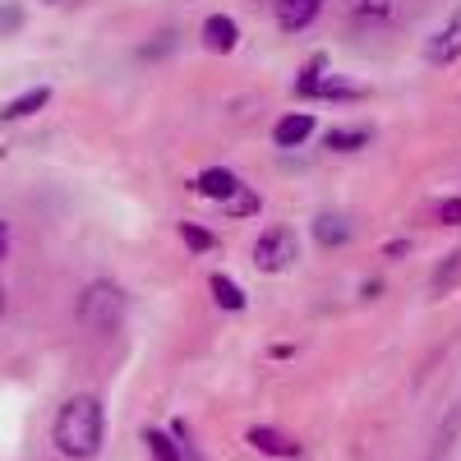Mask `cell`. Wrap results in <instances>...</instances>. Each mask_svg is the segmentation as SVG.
Masks as SVG:
<instances>
[{
    "label": "cell",
    "instance_id": "obj_1",
    "mask_svg": "<svg viewBox=\"0 0 461 461\" xmlns=\"http://www.w3.org/2000/svg\"><path fill=\"white\" fill-rule=\"evenodd\" d=\"M51 443L69 461H93L106 443V406L97 393H74L51 420Z\"/></svg>",
    "mask_w": 461,
    "mask_h": 461
},
{
    "label": "cell",
    "instance_id": "obj_2",
    "mask_svg": "<svg viewBox=\"0 0 461 461\" xmlns=\"http://www.w3.org/2000/svg\"><path fill=\"white\" fill-rule=\"evenodd\" d=\"M74 319H79L84 332L93 337H115L130 319V295L115 286L111 277H97L79 291V304H74Z\"/></svg>",
    "mask_w": 461,
    "mask_h": 461
},
{
    "label": "cell",
    "instance_id": "obj_3",
    "mask_svg": "<svg viewBox=\"0 0 461 461\" xmlns=\"http://www.w3.org/2000/svg\"><path fill=\"white\" fill-rule=\"evenodd\" d=\"M300 258V236H295V226H267L258 230V240H254V267L267 277H277L286 273V267H295Z\"/></svg>",
    "mask_w": 461,
    "mask_h": 461
},
{
    "label": "cell",
    "instance_id": "obj_4",
    "mask_svg": "<svg viewBox=\"0 0 461 461\" xmlns=\"http://www.w3.org/2000/svg\"><path fill=\"white\" fill-rule=\"evenodd\" d=\"M245 443L258 452V456H277V461H300L304 456V443H295L291 434L273 429V425H249L245 429Z\"/></svg>",
    "mask_w": 461,
    "mask_h": 461
},
{
    "label": "cell",
    "instance_id": "obj_5",
    "mask_svg": "<svg viewBox=\"0 0 461 461\" xmlns=\"http://www.w3.org/2000/svg\"><path fill=\"white\" fill-rule=\"evenodd\" d=\"M51 106V84H32L23 93H14L10 102H0V125H14V121H28V115L47 111Z\"/></svg>",
    "mask_w": 461,
    "mask_h": 461
},
{
    "label": "cell",
    "instance_id": "obj_6",
    "mask_svg": "<svg viewBox=\"0 0 461 461\" xmlns=\"http://www.w3.org/2000/svg\"><path fill=\"white\" fill-rule=\"evenodd\" d=\"M323 5L328 0H273V14H277V28L295 37V32H304L323 14Z\"/></svg>",
    "mask_w": 461,
    "mask_h": 461
},
{
    "label": "cell",
    "instance_id": "obj_7",
    "mask_svg": "<svg viewBox=\"0 0 461 461\" xmlns=\"http://www.w3.org/2000/svg\"><path fill=\"white\" fill-rule=\"evenodd\" d=\"M199 37H203V47L212 56H230V51L240 47V23L230 19V14H208L203 28H199Z\"/></svg>",
    "mask_w": 461,
    "mask_h": 461
},
{
    "label": "cell",
    "instance_id": "obj_8",
    "mask_svg": "<svg viewBox=\"0 0 461 461\" xmlns=\"http://www.w3.org/2000/svg\"><path fill=\"white\" fill-rule=\"evenodd\" d=\"M240 185H245V180L230 171V167H203V171L194 176V194H203V199H212V203H226Z\"/></svg>",
    "mask_w": 461,
    "mask_h": 461
},
{
    "label": "cell",
    "instance_id": "obj_9",
    "mask_svg": "<svg viewBox=\"0 0 461 461\" xmlns=\"http://www.w3.org/2000/svg\"><path fill=\"white\" fill-rule=\"evenodd\" d=\"M456 56H461V10L425 42V60H429V65H452Z\"/></svg>",
    "mask_w": 461,
    "mask_h": 461
},
{
    "label": "cell",
    "instance_id": "obj_10",
    "mask_svg": "<svg viewBox=\"0 0 461 461\" xmlns=\"http://www.w3.org/2000/svg\"><path fill=\"white\" fill-rule=\"evenodd\" d=\"M319 121H314V111H286L282 121L273 125V143L277 148H300L304 139H314Z\"/></svg>",
    "mask_w": 461,
    "mask_h": 461
},
{
    "label": "cell",
    "instance_id": "obj_11",
    "mask_svg": "<svg viewBox=\"0 0 461 461\" xmlns=\"http://www.w3.org/2000/svg\"><path fill=\"white\" fill-rule=\"evenodd\" d=\"M208 291H212V304H217V310H226V314H240L245 304H249L245 286L230 277V273H212V277H208Z\"/></svg>",
    "mask_w": 461,
    "mask_h": 461
},
{
    "label": "cell",
    "instance_id": "obj_12",
    "mask_svg": "<svg viewBox=\"0 0 461 461\" xmlns=\"http://www.w3.org/2000/svg\"><path fill=\"white\" fill-rule=\"evenodd\" d=\"M314 240L323 249H341L346 240H351V221H346L341 212H319L314 217Z\"/></svg>",
    "mask_w": 461,
    "mask_h": 461
},
{
    "label": "cell",
    "instance_id": "obj_13",
    "mask_svg": "<svg viewBox=\"0 0 461 461\" xmlns=\"http://www.w3.org/2000/svg\"><path fill=\"white\" fill-rule=\"evenodd\" d=\"M323 148L328 152H360V148H369V130L365 125H332V130H323Z\"/></svg>",
    "mask_w": 461,
    "mask_h": 461
},
{
    "label": "cell",
    "instance_id": "obj_14",
    "mask_svg": "<svg viewBox=\"0 0 461 461\" xmlns=\"http://www.w3.org/2000/svg\"><path fill=\"white\" fill-rule=\"evenodd\" d=\"M258 212H263V199H258V189H249V185H240L236 194L221 203V217H230V221H245V217H258Z\"/></svg>",
    "mask_w": 461,
    "mask_h": 461
},
{
    "label": "cell",
    "instance_id": "obj_15",
    "mask_svg": "<svg viewBox=\"0 0 461 461\" xmlns=\"http://www.w3.org/2000/svg\"><path fill=\"white\" fill-rule=\"evenodd\" d=\"M341 10L356 23H383L393 14V0H341Z\"/></svg>",
    "mask_w": 461,
    "mask_h": 461
},
{
    "label": "cell",
    "instance_id": "obj_16",
    "mask_svg": "<svg viewBox=\"0 0 461 461\" xmlns=\"http://www.w3.org/2000/svg\"><path fill=\"white\" fill-rule=\"evenodd\" d=\"M314 97H323V102H360V97H365V88L346 84L341 74H323L319 88H314Z\"/></svg>",
    "mask_w": 461,
    "mask_h": 461
},
{
    "label": "cell",
    "instance_id": "obj_17",
    "mask_svg": "<svg viewBox=\"0 0 461 461\" xmlns=\"http://www.w3.org/2000/svg\"><path fill=\"white\" fill-rule=\"evenodd\" d=\"M143 447L152 452V461H189L167 429H143Z\"/></svg>",
    "mask_w": 461,
    "mask_h": 461
},
{
    "label": "cell",
    "instance_id": "obj_18",
    "mask_svg": "<svg viewBox=\"0 0 461 461\" xmlns=\"http://www.w3.org/2000/svg\"><path fill=\"white\" fill-rule=\"evenodd\" d=\"M323 74H328V56H310V65L295 74V97H314V88H319Z\"/></svg>",
    "mask_w": 461,
    "mask_h": 461
},
{
    "label": "cell",
    "instance_id": "obj_19",
    "mask_svg": "<svg viewBox=\"0 0 461 461\" xmlns=\"http://www.w3.org/2000/svg\"><path fill=\"white\" fill-rule=\"evenodd\" d=\"M23 23H28V10L19 5V0H0V42H5V37H19Z\"/></svg>",
    "mask_w": 461,
    "mask_h": 461
},
{
    "label": "cell",
    "instance_id": "obj_20",
    "mask_svg": "<svg viewBox=\"0 0 461 461\" xmlns=\"http://www.w3.org/2000/svg\"><path fill=\"white\" fill-rule=\"evenodd\" d=\"M180 240L194 249V254H208V249H217V236L208 226H199V221H180Z\"/></svg>",
    "mask_w": 461,
    "mask_h": 461
},
{
    "label": "cell",
    "instance_id": "obj_21",
    "mask_svg": "<svg viewBox=\"0 0 461 461\" xmlns=\"http://www.w3.org/2000/svg\"><path fill=\"white\" fill-rule=\"evenodd\" d=\"M456 282H461V249H452L447 263H438V273H434V295H447Z\"/></svg>",
    "mask_w": 461,
    "mask_h": 461
},
{
    "label": "cell",
    "instance_id": "obj_22",
    "mask_svg": "<svg viewBox=\"0 0 461 461\" xmlns=\"http://www.w3.org/2000/svg\"><path fill=\"white\" fill-rule=\"evenodd\" d=\"M434 217H438V226H461V194H452V199H438Z\"/></svg>",
    "mask_w": 461,
    "mask_h": 461
},
{
    "label": "cell",
    "instance_id": "obj_23",
    "mask_svg": "<svg viewBox=\"0 0 461 461\" xmlns=\"http://www.w3.org/2000/svg\"><path fill=\"white\" fill-rule=\"evenodd\" d=\"M167 51H171V32H158V42H152V47H139V56H148V60H158Z\"/></svg>",
    "mask_w": 461,
    "mask_h": 461
},
{
    "label": "cell",
    "instance_id": "obj_24",
    "mask_svg": "<svg viewBox=\"0 0 461 461\" xmlns=\"http://www.w3.org/2000/svg\"><path fill=\"white\" fill-rule=\"evenodd\" d=\"M402 254H411V240H388L383 245V258H402Z\"/></svg>",
    "mask_w": 461,
    "mask_h": 461
},
{
    "label": "cell",
    "instance_id": "obj_25",
    "mask_svg": "<svg viewBox=\"0 0 461 461\" xmlns=\"http://www.w3.org/2000/svg\"><path fill=\"white\" fill-rule=\"evenodd\" d=\"M5 258H10V221L0 217V263H5Z\"/></svg>",
    "mask_w": 461,
    "mask_h": 461
},
{
    "label": "cell",
    "instance_id": "obj_26",
    "mask_svg": "<svg viewBox=\"0 0 461 461\" xmlns=\"http://www.w3.org/2000/svg\"><path fill=\"white\" fill-rule=\"evenodd\" d=\"M267 356H273V360H291V356H295V346H286V341H277V346H273V351H267Z\"/></svg>",
    "mask_w": 461,
    "mask_h": 461
},
{
    "label": "cell",
    "instance_id": "obj_27",
    "mask_svg": "<svg viewBox=\"0 0 461 461\" xmlns=\"http://www.w3.org/2000/svg\"><path fill=\"white\" fill-rule=\"evenodd\" d=\"M378 291H383V282H378V277H374V282H365V286H360V295H365V300H378Z\"/></svg>",
    "mask_w": 461,
    "mask_h": 461
},
{
    "label": "cell",
    "instance_id": "obj_28",
    "mask_svg": "<svg viewBox=\"0 0 461 461\" xmlns=\"http://www.w3.org/2000/svg\"><path fill=\"white\" fill-rule=\"evenodd\" d=\"M5 304H10V291H5V282H0V319H5Z\"/></svg>",
    "mask_w": 461,
    "mask_h": 461
},
{
    "label": "cell",
    "instance_id": "obj_29",
    "mask_svg": "<svg viewBox=\"0 0 461 461\" xmlns=\"http://www.w3.org/2000/svg\"><path fill=\"white\" fill-rule=\"evenodd\" d=\"M47 5H69V0H47Z\"/></svg>",
    "mask_w": 461,
    "mask_h": 461
}]
</instances>
